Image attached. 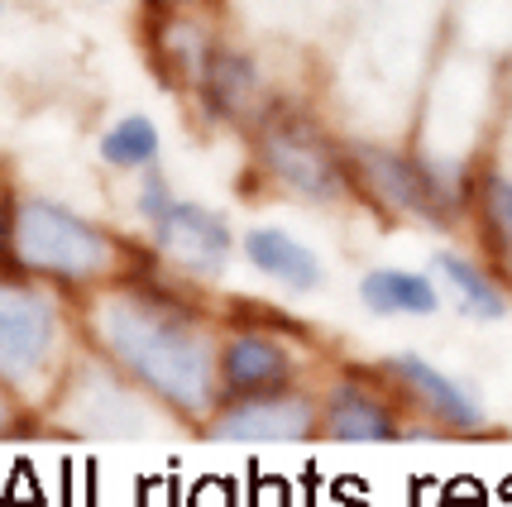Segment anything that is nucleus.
Masks as SVG:
<instances>
[{
    "label": "nucleus",
    "mask_w": 512,
    "mask_h": 507,
    "mask_svg": "<svg viewBox=\"0 0 512 507\" xmlns=\"http://www.w3.org/2000/svg\"><path fill=\"white\" fill-rule=\"evenodd\" d=\"M10 230H15V211H10V206L0 201V249L10 244Z\"/></svg>",
    "instance_id": "nucleus-17"
},
{
    "label": "nucleus",
    "mask_w": 512,
    "mask_h": 507,
    "mask_svg": "<svg viewBox=\"0 0 512 507\" xmlns=\"http://www.w3.org/2000/svg\"><path fill=\"white\" fill-rule=\"evenodd\" d=\"M359 302L379 316H431L441 307V287L412 268H374L359 278Z\"/></svg>",
    "instance_id": "nucleus-10"
},
{
    "label": "nucleus",
    "mask_w": 512,
    "mask_h": 507,
    "mask_svg": "<svg viewBox=\"0 0 512 507\" xmlns=\"http://www.w3.org/2000/svg\"><path fill=\"white\" fill-rule=\"evenodd\" d=\"M192 87L206 101V111L216 115V120H230V125H254L273 106L264 91L259 63L249 53H240V48L221 44V39H211L206 58L192 72Z\"/></svg>",
    "instance_id": "nucleus-7"
},
{
    "label": "nucleus",
    "mask_w": 512,
    "mask_h": 507,
    "mask_svg": "<svg viewBox=\"0 0 512 507\" xmlns=\"http://www.w3.org/2000/svg\"><path fill=\"white\" fill-rule=\"evenodd\" d=\"M474 201H479V216H484V230H489V244L503 254V264L512 268V177L508 173L479 177Z\"/></svg>",
    "instance_id": "nucleus-16"
},
{
    "label": "nucleus",
    "mask_w": 512,
    "mask_h": 507,
    "mask_svg": "<svg viewBox=\"0 0 512 507\" xmlns=\"http://www.w3.org/2000/svg\"><path fill=\"white\" fill-rule=\"evenodd\" d=\"M245 259L259 268V273L278 278L283 287H297V292L321 287V259L312 254V244H302L297 235L278 230V225H254V230H249Z\"/></svg>",
    "instance_id": "nucleus-9"
},
{
    "label": "nucleus",
    "mask_w": 512,
    "mask_h": 507,
    "mask_svg": "<svg viewBox=\"0 0 512 507\" xmlns=\"http://www.w3.org/2000/svg\"><path fill=\"white\" fill-rule=\"evenodd\" d=\"M10 249L29 273H48L63 283H87L120 264V244L111 230L77 216L72 206L48 197H24L15 206Z\"/></svg>",
    "instance_id": "nucleus-3"
},
{
    "label": "nucleus",
    "mask_w": 512,
    "mask_h": 507,
    "mask_svg": "<svg viewBox=\"0 0 512 507\" xmlns=\"http://www.w3.org/2000/svg\"><path fill=\"white\" fill-rule=\"evenodd\" d=\"M331 436H340V441H393L398 426L369 393L345 388L331 407Z\"/></svg>",
    "instance_id": "nucleus-15"
},
{
    "label": "nucleus",
    "mask_w": 512,
    "mask_h": 507,
    "mask_svg": "<svg viewBox=\"0 0 512 507\" xmlns=\"http://www.w3.org/2000/svg\"><path fill=\"white\" fill-rule=\"evenodd\" d=\"M307 431H312V407L292 402V397L240 402L211 426V436H221V441H302Z\"/></svg>",
    "instance_id": "nucleus-8"
},
{
    "label": "nucleus",
    "mask_w": 512,
    "mask_h": 507,
    "mask_svg": "<svg viewBox=\"0 0 512 507\" xmlns=\"http://www.w3.org/2000/svg\"><path fill=\"white\" fill-rule=\"evenodd\" d=\"M345 163H350V187L398 221L446 225V216L460 206V182H450V168L436 158L359 139L345 144Z\"/></svg>",
    "instance_id": "nucleus-4"
},
{
    "label": "nucleus",
    "mask_w": 512,
    "mask_h": 507,
    "mask_svg": "<svg viewBox=\"0 0 512 507\" xmlns=\"http://www.w3.org/2000/svg\"><path fill=\"white\" fill-rule=\"evenodd\" d=\"M393 374H398L412 393L422 397L436 417L450 421V426H479V421H484L479 402H474V397H469L450 374L431 369V364H426V359H417V354H398V359H393Z\"/></svg>",
    "instance_id": "nucleus-11"
},
{
    "label": "nucleus",
    "mask_w": 512,
    "mask_h": 507,
    "mask_svg": "<svg viewBox=\"0 0 512 507\" xmlns=\"http://www.w3.org/2000/svg\"><path fill=\"white\" fill-rule=\"evenodd\" d=\"M10 426H15V402H10V397L0 393V436H5Z\"/></svg>",
    "instance_id": "nucleus-18"
},
{
    "label": "nucleus",
    "mask_w": 512,
    "mask_h": 507,
    "mask_svg": "<svg viewBox=\"0 0 512 507\" xmlns=\"http://www.w3.org/2000/svg\"><path fill=\"white\" fill-rule=\"evenodd\" d=\"M96 335L101 345L130 369L139 383H149L158 397H168L182 412H206L216 393V359L206 335L154 297L120 292L96 307Z\"/></svg>",
    "instance_id": "nucleus-1"
},
{
    "label": "nucleus",
    "mask_w": 512,
    "mask_h": 507,
    "mask_svg": "<svg viewBox=\"0 0 512 507\" xmlns=\"http://www.w3.org/2000/svg\"><path fill=\"white\" fill-rule=\"evenodd\" d=\"M292 374V359L278 340L268 335H235L230 350H225V378L245 393H264V388H278L283 378Z\"/></svg>",
    "instance_id": "nucleus-12"
},
{
    "label": "nucleus",
    "mask_w": 512,
    "mask_h": 507,
    "mask_svg": "<svg viewBox=\"0 0 512 507\" xmlns=\"http://www.w3.org/2000/svg\"><path fill=\"white\" fill-rule=\"evenodd\" d=\"M139 221L149 225L154 244L182 268H197V273H216V268L230 259V225H225L221 211L201 206V201H182L168 177L149 168L144 182H139Z\"/></svg>",
    "instance_id": "nucleus-5"
},
{
    "label": "nucleus",
    "mask_w": 512,
    "mask_h": 507,
    "mask_svg": "<svg viewBox=\"0 0 512 507\" xmlns=\"http://www.w3.org/2000/svg\"><path fill=\"white\" fill-rule=\"evenodd\" d=\"M158 5H182V0H158Z\"/></svg>",
    "instance_id": "nucleus-19"
},
{
    "label": "nucleus",
    "mask_w": 512,
    "mask_h": 507,
    "mask_svg": "<svg viewBox=\"0 0 512 507\" xmlns=\"http://www.w3.org/2000/svg\"><path fill=\"white\" fill-rule=\"evenodd\" d=\"M58 340V311L44 292L0 283V378H34Z\"/></svg>",
    "instance_id": "nucleus-6"
},
{
    "label": "nucleus",
    "mask_w": 512,
    "mask_h": 507,
    "mask_svg": "<svg viewBox=\"0 0 512 507\" xmlns=\"http://www.w3.org/2000/svg\"><path fill=\"white\" fill-rule=\"evenodd\" d=\"M436 273L450 283L460 311L474 316V321H498L508 311V297H503V287L493 283V273L479 268L474 259H465V254H436Z\"/></svg>",
    "instance_id": "nucleus-13"
},
{
    "label": "nucleus",
    "mask_w": 512,
    "mask_h": 507,
    "mask_svg": "<svg viewBox=\"0 0 512 507\" xmlns=\"http://www.w3.org/2000/svg\"><path fill=\"white\" fill-rule=\"evenodd\" d=\"M158 154H163V134L149 115H120L101 134V158L115 173H149V168H158Z\"/></svg>",
    "instance_id": "nucleus-14"
},
{
    "label": "nucleus",
    "mask_w": 512,
    "mask_h": 507,
    "mask_svg": "<svg viewBox=\"0 0 512 507\" xmlns=\"http://www.w3.org/2000/svg\"><path fill=\"white\" fill-rule=\"evenodd\" d=\"M249 130H254L259 173H264L273 187H283L288 197L326 206V201H340L345 192H355V187H350L345 149H340L307 111L273 101Z\"/></svg>",
    "instance_id": "nucleus-2"
}]
</instances>
